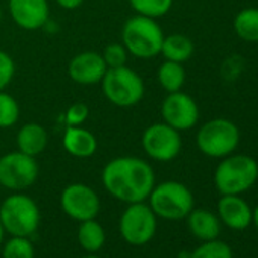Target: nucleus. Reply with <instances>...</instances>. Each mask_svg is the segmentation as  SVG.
<instances>
[{
    "mask_svg": "<svg viewBox=\"0 0 258 258\" xmlns=\"http://www.w3.org/2000/svg\"><path fill=\"white\" fill-rule=\"evenodd\" d=\"M102 184L120 202H145L155 185V173L152 166L143 158L117 157L105 164Z\"/></svg>",
    "mask_w": 258,
    "mask_h": 258,
    "instance_id": "obj_1",
    "label": "nucleus"
},
{
    "mask_svg": "<svg viewBox=\"0 0 258 258\" xmlns=\"http://www.w3.org/2000/svg\"><path fill=\"white\" fill-rule=\"evenodd\" d=\"M164 32L158 22L145 16L129 17L121 28V44L139 59H151L161 53Z\"/></svg>",
    "mask_w": 258,
    "mask_h": 258,
    "instance_id": "obj_2",
    "label": "nucleus"
},
{
    "mask_svg": "<svg viewBox=\"0 0 258 258\" xmlns=\"http://www.w3.org/2000/svg\"><path fill=\"white\" fill-rule=\"evenodd\" d=\"M258 179V163L255 158L235 154L222 158L214 172V185L220 195H241Z\"/></svg>",
    "mask_w": 258,
    "mask_h": 258,
    "instance_id": "obj_3",
    "label": "nucleus"
},
{
    "mask_svg": "<svg viewBox=\"0 0 258 258\" xmlns=\"http://www.w3.org/2000/svg\"><path fill=\"white\" fill-rule=\"evenodd\" d=\"M105 99L118 108H131L145 97L143 78L131 67L121 66L108 69L100 81Z\"/></svg>",
    "mask_w": 258,
    "mask_h": 258,
    "instance_id": "obj_4",
    "label": "nucleus"
},
{
    "mask_svg": "<svg viewBox=\"0 0 258 258\" xmlns=\"http://www.w3.org/2000/svg\"><path fill=\"white\" fill-rule=\"evenodd\" d=\"M240 143V129L228 118L217 117L205 121L196 134L198 149L210 158L231 155Z\"/></svg>",
    "mask_w": 258,
    "mask_h": 258,
    "instance_id": "obj_5",
    "label": "nucleus"
},
{
    "mask_svg": "<svg viewBox=\"0 0 258 258\" xmlns=\"http://www.w3.org/2000/svg\"><path fill=\"white\" fill-rule=\"evenodd\" d=\"M40 208L28 195L14 193L0 205V222L13 237L32 235L40 226Z\"/></svg>",
    "mask_w": 258,
    "mask_h": 258,
    "instance_id": "obj_6",
    "label": "nucleus"
},
{
    "mask_svg": "<svg viewBox=\"0 0 258 258\" xmlns=\"http://www.w3.org/2000/svg\"><path fill=\"white\" fill-rule=\"evenodd\" d=\"M148 199L155 216L166 220L185 219L195 205V198L190 188L178 181H164L154 185Z\"/></svg>",
    "mask_w": 258,
    "mask_h": 258,
    "instance_id": "obj_7",
    "label": "nucleus"
},
{
    "mask_svg": "<svg viewBox=\"0 0 258 258\" xmlns=\"http://www.w3.org/2000/svg\"><path fill=\"white\" fill-rule=\"evenodd\" d=\"M118 229L123 240L133 246L149 243L157 232V216L145 202L127 204L118 220Z\"/></svg>",
    "mask_w": 258,
    "mask_h": 258,
    "instance_id": "obj_8",
    "label": "nucleus"
},
{
    "mask_svg": "<svg viewBox=\"0 0 258 258\" xmlns=\"http://www.w3.org/2000/svg\"><path fill=\"white\" fill-rule=\"evenodd\" d=\"M142 148L145 154L155 161H173L182 149L181 133L164 121L149 124L142 134Z\"/></svg>",
    "mask_w": 258,
    "mask_h": 258,
    "instance_id": "obj_9",
    "label": "nucleus"
},
{
    "mask_svg": "<svg viewBox=\"0 0 258 258\" xmlns=\"http://www.w3.org/2000/svg\"><path fill=\"white\" fill-rule=\"evenodd\" d=\"M40 175V166L35 157L20 151L8 152L0 157V185L22 191L35 184Z\"/></svg>",
    "mask_w": 258,
    "mask_h": 258,
    "instance_id": "obj_10",
    "label": "nucleus"
},
{
    "mask_svg": "<svg viewBox=\"0 0 258 258\" xmlns=\"http://www.w3.org/2000/svg\"><path fill=\"white\" fill-rule=\"evenodd\" d=\"M161 117L163 121L175 127L176 131H188L195 127L199 121V106L196 100L184 93L182 90L175 93H167L161 103Z\"/></svg>",
    "mask_w": 258,
    "mask_h": 258,
    "instance_id": "obj_11",
    "label": "nucleus"
},
{
    "mask_svg": "<svg viewBox=\"0 0 258 258\" xmlns=\"http://www.w3.org/2000/svg\"><path fill=\"white\" fill-rule=\"evenodd\" d=\"M61 208L73 220H91L96 219L100 211V199L90 185L75 182L62 190Z\"/></svg>",
    "mask_w": 258,
    "mask_h": 258,
    "instance_id": "obj_12",
    "label": "nucleus"
},
{
    "mask_svg": "<svg viewBox=\"0 0 258 258\" xmlns=\"http://www.w3.org/2000/svg\"><path fill=\"white\" fill-rule=\"evenodd\" d=\"M13 22L25 31H38L49 23L50 7L47 0H8Z\"/></svg>",
    "mask_w": 258,
    "mask_h": 258,
    "instance_id": "obj_13",
    "label": "nucleus"
},
{
    "mask_svg": "<svg viewBox=\"0 0 258 258\" xmlns=\"http://www.w3.org/2000/svg\"><path fill=\"white\" fill-rule=\"evenodd\" d=\"M108 67L102 58V53L94 50H85L75 55L67 67L70 79L79 85L100 84Z\"/></svg>",
    "mask_w": 258,
    "mask_h": 258,
    "instance_id": "obj_14",
    "label": "nucleus"
},
{
    "mask_svg": "<svg viewBox=\"0 0 258 258\" xmlns=\"http://www.w3.org/2000/svg\"><path fill=\"white\" fill-rule=\"evenodd\" d=\"M220 220L231 229L243 231L252 222V210L240 195H222L217 204Z\"/></svg>",
    "mask_w": 258,
    "mask_h": 258,
    "instance_id": "obj_15",
    "label": "nucleus"
},
{
    "mask_svg": "<svg viewBox=\"0 0 258 258\" xmlns=\"http://www.w3.org/2000/svg\"><path fill=\"white\" fill-rule=\"evenodd\" d=\"M62 148L75 158H90L97 151V139L82 126H67L62 136Z\"/></svg>",
    "mask_w": 258,
    "mask_h": 258,
    "instance_id": "obj_16",
    "label": "nucleus"
},
{
    "mask_svg": "<svg viewBox=\"0 0 258 258\" xmlns=\"http://www.w3.org/2000/svg\"><path fill=\"white\" fill-rule=\"evenodd\" d=\"M16 143L17 151L37 158L40 154L46 151L49 145V134L44 126L35 121H29L19 129L16 136Z\"/></svg>",
    "mask_w": 258,
    "mask_h": 258,
    "instance_id": "obj_17",
    "label": "nucleus"
},
{
    "mask_svg": "<svg viewBox=\"0 0 258 258\" xmlns=\"http://www.w3.org/2000/svg\"><path fill=\"white\" fill-rule=\"evenodd\" d=\"M187 223L190 232L202 241L214 240L220 234L219 217L205 208H193L187 216Z\"/></svg>",
    "mask_w": 258,
    "mask_h": 258,
    "instance_id": "obj_18",
    "label": "nucleus"
},
{
    "mask_svg": "<svg viewBox=\"0 0 258 258\" xmlns=\"http://www.w3.org/2000/svg\"><path fill=\"white\" fill-rule=\"evenodd\" d=\"M193 53H195V44L187 35L184 34L164 35L161 53H160L164 56V59L184 64L193 56Z\"/></svg>",
    "mask_w": 258,
    "mask_h": 258,
    "instance_id": "obj_19",
    "label": "nucleus"
},
{
    "mask_svg": "<svg viewBox=\"0 0 258 258\" xmlns=\"http://www.w3.org/2000/svg\"><path fill=\"white\" fill-rule=\"evenodd\" d=\"M157 79L164 91L175 93L182 90L187 79V72L184 69V64L166 59L157 70Z\"/></svg>",
    "mask_w": 258,
    "mask_h": 258,
    "instance_id": "obj_20",
    "label": "nucleus"
},
{
    "mask_svg": "<svg viewBox=\"0 0 258 258\" xmlns=\"http://www.w3.org/2000/svg\"><path fill=\"white\" fill-rule=\"evenodd\" d=\"M234 32L246 43H258V8L238 11L232 22Z\"/></svg>",
    "mask_w": 258,
    "mask_h": 258,
    "instance_id": "obj_21",
    "label": "nucleus"
},
{
    "mask_svg": "<svg viewBox=\"0 0 258 258\" xmlns=\"http://www.w3.org/2000/svg\"><path fill=\"white\" fill-rule=\"evenodd\" d=\"M105 231L102 225L96 222V219L81 222L78 229V241L82 249H85L90 253H96L105 244Z\"/></svg>",
    "mask_w": 258,
    "mask_h": 258,
    "instance_id": "obj_22",
    "label": "nucleus"
},
{
    "mask_svg": "<svg viewBox=\"0 0 258 258\" xmlns=\"http://www.w3.org/2000/svg\"><path fill=\"white\" fill-rule=\"evenodd\" d=\"M127 2L136 14L155 20L164 17L173 7V0H127Z\"/></svg>",
    "mask_w": 258,
    "mask_h": 258,
    "instance_id": "obj_23",
    "label": "nucleus"
},
{
    "mask_svg": "<svg viewBox=\"0 0 258 258\" xmlns=\"http://www.w3.org/2000/svg\"><path fill=\"white\" fill-rule=\"evenodd\" d=\"M20 118V106L16 97L7 91H0V129L13 127Z\"/></svg>",
    "mask_w": 258,
    "mask_h": 258,
    "instance_id": "obj_24",
    "label": "nucleus"
},
{
    "mask_svg": "<svg viewBox=\"0 0 258 258\" xmlns=\"http://www.w3.org/2000/svg\"><path fill=\"white\" fill-rule=\"evenodd\" d=\"M190 258H232V250L229 244L214 238L204 241L199 247H196L190 253Z\"/></svg>",
    "mask_w": 258,
    "mask_h": 258,
    "instance_id": "obj_25",
    "label": "nucleus"
},
{
    "mask_svg": "<svg viewBox=\"0 0 258 258\" xmlns=\"http://www.w3.org/2000/svg\"><path fill=\"white\" fill-rule=\"evenodd\" d=\"M2 256L4 258H34L35 249L28 237H13L5 243Z\"/></svg>",
    "mask_w": 258,
    "mask_h": 258,
    "instance_id": "obj_26",
    "label": "nucleus"
},
{
    "mask_svg": "<svg viewBox=\"0 0 258 258\" xmlns=\"http://www.w3.org/2000/svg\"><path fill=\"white\" fill-rule=\"evenodd\" d=\"M127 55L129 53H127V50L124 49V46L121 43H111L102 52V58H103L108 69L126 66Z\"/></svg>",
    "mask_w": 258,
    "mask_h": 258,
    "instance_id": "obj_27",
    "label": "nucleus"
},
{
    "mask_svg": "<svg viewBox=\"0 0 258 258\" xmlns=\"http://www.w3.org/2000/svg\"><path fill=\"white\" fill-rule=\"evenodd\" d=\"M16 75V62L10 53L0 50V91H5Z\"/></svg>",
    "mask_w": 258,
    "mask_h": 258,
    "instance_id": "obj_28",
    "label": "nucleus"
},
{
    "mask_svg": "<svg viewBox=\"0 0 258 258\" xmlns=\"http://www.w3.org/2000/svg\"><path fill=\"white\" fill-rule=\"evenodd\" d=\"M90 109L85 103L82 102H76L72 103L66 112V123L67 126H82V123H85V120L88 118Z\"/></svg>",
    "mask_w": 258,
    "mask_h": 258,
    "instance_id": "obj_29",
    "label": "nucleus"
},
{
    "mask_svg": "<svg viewBox=\"0 0 258 258\" xmlns=\"http://www.w3.org/2000/svg\"><path fill=\"white\" fill-rule=\"evenodd\" d=\"M55 2L58 4V7H61L62 10H76L79 8L82 4H84V0H55Z\"/></svg>",
    "mask_w": 258,
    "mask_h": 258,
    "instance_id": "obj_30",
    "label": "nucleus"
},
{
    "mask_svg": "<svg viewBox=\"0 0 258 258\" xmlns=\"http://www.w3.org/2000/svg\"><path fill=\"white\" fill-rule=\"evenodd\" d=\"M252 222L255 223L256 229H258V205L255 207V210L252 211Z\"/></svg>",
    "mask_w": 258,
    "mask_h": 258,
    "instance_id": "obj_31",
    "label": "nucleus"
},
{
    "mask_svg": "<svg viewBox=\"0 0 258 258\" xmlns=\"http://www.w3.org/2000/svg\"><path fill=\"white\" fill-rule=\"evenodd\" d=\"M4 235H5V228H4L2 222H0V244H2V241H4Z\"/></svg>",
    "mask_w": 258,
    "mask_h": 258,
    "instance_id": "obj_32",
    "label": "nucleus"
},
{
    "mask_svg": "<svg viewBox=\"0 0 258 258\" xmlns=\"http://www.w3.org/2000/svg\"><path fill=\"white\" fill-rule=\"evenodd\" d=\"M82 258H100V256H97V255H94V253H90V255H85V256H82Z\"/></svg>",
    "mask_w": 258,
    "mask_h": 258,
    "instance_id": "obj_33",
    "label": "nucleus"
},
{
    "mask_svg": "<svg viewBox=\"0 0 258 258\" xmlns=\"http://www.w3.org/2000/svg\"><path fill=\"white\" fill-rule=\"evenodd\" d=\"M0 20H2V8H0Z\"/></svg>",
    "mask_w": 258,
    "mask_h": 258,
    "instance_id": "obj_34",
    "label": "nucleus"
}]
</instances>
